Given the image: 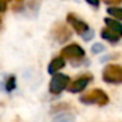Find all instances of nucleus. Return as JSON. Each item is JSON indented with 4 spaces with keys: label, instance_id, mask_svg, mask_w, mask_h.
Segmentation results:
<instances>
[{
    "label": "nucleus",
    "instance_id": "obj_10",
    "mask_svg": "<svg viewBox=\"0 0 122 122\" xmlns=\"http://www.w3.org/2000/svg\"><path fill=\"white\" fill-rule=\"evenodd\" d=\"M104 22H105L106 28H109V29L114 30V32H117L118 34L122 36V24L118 20L112 19V17H106V19H104Z\"/></svg>",
    "mask_w": 122,
    "mask_h": 122
},
{
    "label": "nucleus",
    "instance_id": "obj_4",
    "mask_svg": "<svg viewBox=\"0 0 122 122\" xmlns=\"http://www.w3.org/2000/svg\"><path fill=\"white\" fill-rule=\"evenodd\" d=\"M71 80L68 75L64 74H55L51 76V80L49 83V92L51 95H61L63 91L68 89Z\"/></svg>",
    "mask_w": 122,
    "mask_h": 122
},
{
    "label": "nucleus",
    "instance_id": "obj_12",
    "mask_svg": "<svg viewBox=\"0 0 122 122\" xmlns=\"http://www.w3.org/2000/svg\"><path fill=\"white\" fill-rule=\"evenodd\" d=\"M56 40H58V42H64V41H67L70 37H71V33H70V30L67 29L66 26H62L61 30H59L58 34H55Z\"/></svg>",
    "mask_w": 122,
    "mask_h": 122
},
{
    "label": "nucleus",
    "instance_id": "obj_13",
    "mask_svg": "<svg viewBox=\"0 0 122 122\" xmlns=\"http://www.w3.org/2000/svg\"><path fill=\"white\" fill-rule=\"evenodd\" d=\"M108 13L110 15L113 19L118 20V21H122V8H118V7H110V8H108Z\"/></svg>",
    "mask_w": 122,
    "mask_h": 122
},
{
    "label": "nucleus",
    "instance_id": "obj_15",
    "mask_svg": "<svg viewBox=\"0 0 122 122\" xmlns=\"http://www.w3.org/2000/svg\"><path fill=\"white\" fill-rule=\"evenodd\" d=\"M104 3L108 4V5L113 7V5H118V4L122 3V0H104Z\"/></svg>",
    "mask_w": 122,
    "mask_h": 122
},
{
    "label": "nucleus",
    "instance_id": "obj_5",
    "mask_svg": "<svg viewBox=\"0 0 122 122\" xmlns=\"http://www.w3.org/2000/svg\"><path fill=\"white\" fill-rule=\"evenodd\" d=\"M102 80L108 84H122V66L106 64L102 70Z\"/></svg>",
    "mask_w": 122,
    "mask_h": 122
},
{
    "label": "nucleus",
    "instance_id": "obj_1",
    "mask_svg": "<svg viewBox=\"0 0 122 122\" xmlns=\"http://www.w3.org/2000/svg\"><path fill=\"white\" fill-rule=\"evenodd\" d=\"M79 101L84 105H97V106H105L109 102V96L100 88L89 91L79 97Z\"/></svg>",
    "mask_w": 122,
    "mask_h": 122
},
{
    "label": "nucleus",
    "instance_id": "obj_7",
    "mask_svg": "<svg viewBox=\"0 0 122 122\" xmlns=\"http://www.w3.org/2000/svg\"><path fill=\"white\" fill-rule=\"evenodd\" d=\"M64 66H66V59H64L63 56L54 58L47 66V72L50 75H55V74H58V71H61L62 68H64Z\"/></svg>",
    "mask_w": 122,
    "mask_h": 122
},
{
    "label": "nucleus",
    "instance_id": "obj_17",
    "mask_svg": "<svg viewBox=\"0 0 122 122\" xmlns=\"http://www.w3.org/2000/svg\"><path fill=\"white\" fill-rule=\"evenodd\" d=\"M5 8H7V4H5V0H3V8H1V11H5Z\"/></svg>",
    "mask_w": 122,
    "mask_h": 122
},
{
    "label": "nucleus",
    "instance_id": "obj_2",
    "mask_svg": "<svg viewBox=\"0 0 122 122\" xmlns=\"http://www.w3.org/2000/svg\"><path fill=\"white\" fill-rule=\"evenodd\" d=\"M67 22L74 28V30L84 41H91L93 38V36H95V32L89 28V25H88L87 22H84L83 20L77 19L75 15L70 13L68 16H67Z\"/></svg>",
    "mask_w": 122,
    "mask_h": 122
},
{
    "label": "nucleus",
    "instance_id": "obj_14",
    "mask_svg": "<svg viewBox=\"0 0 122 122\" xmlns=\"http://www.w3.org/2000/svg\"><path fill=\"white\" fill-rule=\"evenodd\" d=\"M104 50H105V47H104V45H101V43H95V45L92 46V53L93 54H100V53H102Z\"/></svg>",
    "mask_w": 122,
    "mask_h": 122
},
{
    "label": "nucleus",
    "instance_id": "obj_8",
    "mask_svg": "<svg viewBox=\"0 0 122 122\" xmlns=\"http://www.w3.org/2000/svg\"><path fill=\"white\" fill-rule=\"evenodd\" d=\"M17 87L16 83V76L15 75H7L3 77V81H1V89L5 93H12Z\"/></svg>",
    "mask_w": 122,
    "mask_h": 122
},
{
    "label": "nucleus",
    "instance_id": "obj_11",
    "mask_svg": "<svg viewBox=\"0 0 122 122\" xmlns=\"http://www.w3.org/2000/svg\"><path fill=\"white\" fill-rule=\"evenodd\" d=\"M51 122H75V116L67 112H62L58 116H55Z\"/></svg>",
    "mask_w": 122,
    "mask_h": 122
},
{
    "label": "nucleus",
    "instance_id": "obj_16",
    "mask_svg": "<svg viewBox=\"0 0 122 122\" xmlns=\"http://www.w3.org/2000/svg\"><path fill=\"white\" fill-rule=\"evenodd\" d=\"M87 3L89 4V5L95 7V8H98V5H100V0H87Z\"/></svg>",
    "mask_w": 122,
    "mask_h": 122
},
{
    "label": "nucleus",
    "instance_id": "obj_9",
    "mask_svg": "<svg viewBox=\"0 0 122 122\" xmlns=\"http://www.w3.org/2000/svg\"><path fill=\"white\" fill-rule=\"evenodd\" d=\"M101 38L105 40V41H108V42H110V43H117L122 38V36L105 26L102 30H101Z\"/></svg>",
    "mask_w": 122,
    "mask_h": 122
},
{
    "label": "nucleus",
    "instance_id": "obj_3",
    "mask_svg": "<svg viewBox=\"0 0 122 122\" xmlns=\"http://www.w3.org/2000/svg\"><path fill=\"white\" fill-rule=\"evenodd\" d=\"M61 56H63L64 59H68L72 64H75V67H79L77 64L80 63V61L85 58V50L77 43H71L62 49Z\"/></svg>",
    "mask_w": 122,
    "mask_h": 122
},
{
    "label": "nucleus",
    "instance_id": "obj_6",
    "mask_svg": "<svg viewBox=\"0 0 122 122\" xmlns=\"http://www.w3.org/2000/svg\"><path fill=\"white\" fill-rule=\"evenodd\" d=\"M92 80H93V76L91 74L81 75L80 77H77L76 80H74V81L70 84V87L67 91H68L70 93H80L87 88V85L89 84Z\"/></svg>",
    "mask_w": 122,
    "mask_h": 122
}]
</instances>
